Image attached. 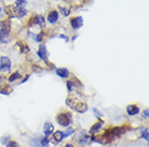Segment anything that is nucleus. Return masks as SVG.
I'll return each instance as SVG.
<instances>
[{
	"label": "nucleus",
	"instance_id": "6ab92c4d",
	"mask_svg": "<svg viewBox=\"0 0 149 147\" xmlns=\"http://www.w3.org/2000/svg\"><path fill=\"white\" fill-rule=\"evenodd\" d=\"M26 1L25 0H16V3H15V5H16V8H24L25 5H26Z\"/></svg>",
	"mask_w": 149,
	"mask_h": 147
},
{
	"label": "nucleus",
	"instance_id": "a211bd4d",
	"mask_svg": "<svg viewBox=\"0 0 149 147\" xmlns=\"http://www.w3.org/2000/svg\"><path fill=\"white\" fill-rule=\"evenodd\" d=\"M30 143H31V145L34 147H43L40 144V139H34V140H31Z\"/></svg>",
	"mask_w": 149,
	"mask_h": 147
},
{
	"label": "nucleus",
	"instance_id": "bb28decb",
	"mask_svg": "<svg viewBox=\"0 0 149 147\" xmlns=\"http://www.w3.org/2000/svg\"><path fill=\"white\" fill-rule=\"evenodd\" d=\"M54 37H57V38H61V39H64V40L66 41V42H68V41H69V38L66 37V36H64V34H57V36H54Z\"/></svg>",
	"mask_w": 149,
	"mask_h": 147
},
{
	"label": "nucleus",
	"instance_id": "4468645a",
	"mask_svg": "<svg viewBox=\"0 0 149 147\" xmlns=\"http://www.w3.org/2000/svg\"><path fill=\"white\" fill-rule=\"evenodd\" d=\"M13 5H9V7H6V13H7L10 17H14L15 16V10H13Z\"/></svg>",
	"mask_w": 149,
	"mask_h": 147
},
{
	"label": "nucleus",
	"instance_id": "6e6552de",
	"mask_svg": "<svg viewBox=\"0 0 149 147\" xmlns=\"http://www.w3.org/2000/svg\"><path fill=\"white\" fill-rule=\"evenodd\" d=\"M0 29H2L3 31H6L7 33H10V30H11V22L10 19H4L2 22L0 23Z\"/></svg>",
	"mask_w": 149,
	"mask_h": 147
},
{
	"label": "nucleus",
	"instance_id": "39448f33",
	"mask_svg": "<svg viewBox=\"0 0 149 147\" xmlns=\"http://www.w3.org/2000/svg\"><path fill=\"white\" fill-rule=\"evenodd\" d=\"M70 25L74 29H79V28H81L82 25H83V19H82L81 16L72 17V19H70Z\"/></svg>",
	"mask_w": 149,
	"mask_h": 147
},
{
	"label": "nucleus",
	"instance_id": "0eeeda50",
	"mask_svg": "<svg viewBox=\"0 0 149 147\" xmlns=\"http://www.w3.org/2000/svg\"><path fill=\"white\" fill-rule=\"evenodd\" d=\"M53 130H54V126L51 122H45V127H43V133H45V137L51 135L53 133Z\"/></svg>",
	"mask_w": 149,
	"mask_h": 147
},
{
	"label": "nucleus",
	"instance_id": "b1692460",
	"mask_svg": "<svg viewBox=\"0 0 149 147\" xmlns=\"http://www.w3.org/2000/svg\"><path fill=\"white\" fill-rule=\"evenodd\" d=\"M93 113L95 114V116H96V117H98V118L103 116V114H102L101 112H100V111L97 110V109H93Z\"/></svg>",
	"mask_w": 149,
	"mask_h": 147
},
{
	"label": "nucleus",
	"instance_id": "9b49d317",
	"mask_svg": "<svg viewBox=\"0 0 149 147\" xmlns=\"http://www.w3.org/2000/svg\"><path fill=\"white\" fill-rule=\"evenodd\" d=\"M26 14H27V11L25 10V8H19V9L16 8V10H15V16L22 19V17H24Z\"/></svg>",
	"mask_w": 149,
	"mask_h": 147
},
{
	"label": "nucleus",
	"instance_id": "f3484780",
	"mask_svg": "<svg viewBox=\"0 0 149 147\" xmlns=\"http://www.w3.org/2000/svg\"><path fill=\"white\" fill-rule=\"evenodd\" d=\"M19 78H21V74H19V72H14L12 75H10V77H9V82H11L12 83V82L19 80Z\"/></svg>",
	"mask_w": 149,
	"mask_h": 147
},
{
	"label": "nucleus",
	"instance_id": "c756f323",
	"mask_svg": "<svg viewBox=\"0 0 149 147\" xmlns=\"http://www.w3.org/2000/svg\"><path fill=\"white\" fill-rule=\"evenodd\" d=\"M143 115H144V117L148 118V110H145L143 112Z\"/></svg>",
	"mask_w": 149,
	"mask_h": 147
},
{
	"label": "nucleus",
	"instance_id": "c85d7f7f",
	"mask_svg": "<svg viewBox=\"0 0 149 147\" xmlns=\"http://www.w3.org/2000/svg\"><path fill=\"white\" fill-rule=\"evenodd\" d=\"M7 141H9V135H8V136H3V137L1 139V143H2V144H7Z\"/></svg>",
	"mask_w": 149,
	"mask_h": 147
},
{
	"label": "nucleus",
	"instance_id": "4be33fe9",
	"mask_svg": "<svg viewBox=\"0 0 149 147\" xmlns=\"http://www.w3.org/2000/svg\"><path fill=\"white\" fill-rule=\"evenodd\" d=\"M43 34H45L43 32H40L39 34H38V37L35 38V41H37V42H41L42 39H43Z\"/></svg>",
	"mask_w": 149,
	"mask_h": 147
},
{
	"label": "nucleus",
	"instance_id": "9d476101",
	"mask_svg": "<svg viewBox=\"0 0 149 147\" xmlns=\"http://www.w3.org/2000/svg\"><path fill=\"white\" fill-rule=\"evenodd\" d=\"M56 74L62 78H66L69 75V71L66 68H58V69H56Z\"/></svg>",
	"mask_w": 149,
	"mask_h": 147
},
{
	"label": "nucleus",
	"instance_id": "f03ea898",
	"mask_svg": "<svg viewBox=\"0 0 149 147\" xmlns=\"http://www.w3.org/2000/svg\"><path fill=\"white\" fill-rule=\"evenodd\" d=\"M56 122L63 127H68L71 122V115L68 113H61L56 116Z\"/></svg>",
	"mask_w": 149,
	"mask_h": 147
},
{
	"label": "nucleus",
	"instance_id": "5701e85b",
	"mask_svg": "<svg viewBox=\"0 0 149 147\" xmlns=\"http://www.w3.org/2000/svg\"><path fill=\"white\" fill-rule=\"evenodd\" d=\"M88 139H89V137H88V136H82L81 139H80V140H79V143L80 144H82V145H84V144L86 143V142H88Z\"/></svg>",
	"mask_w": 149,
	"mask_h": 147
},
{
	"label": "nucleus",
	"instance_id": "dca6fc26",
	"mask_svg": "<svg viewBox=\"0 0 149 147\" xmlns=\"http://www.w3.org/2000/svg\"><path fill=\"white\" fill-rule=\"evenodd\" d=\"M101 128H102V122H96L95 125L91 128V130H90V132L91 133H95V132H97L98 130H101Z\"/></svg>",
	"mask_w": 149,
	"mask_h": 147
},
{
	"label": "nucleus",
	"instance_id": "2f4dec72",
	"mask_svg": "<svg viewBox=\"0 0 149 147\" xmlns=\"http://www.w3.org/2000/svg\"><path fill=\"white\" fill-rule=\"evenodd\" d=\"M65 147H74V145H71V144H67Z\"/></svg>",
	"mask_w": 149,
	"mask_h": 147
},
{
	"label": "nucleus",
	"instance_id": "423d86ee",
	"mask_svg": "<svg viewBox=\"0 0 149 147\" xmlns=\"http://www.w3.org/2000/svg\"><path fill=\"white\" fill-rule=\"evenodd\" d=\"M48 21L50 24H55L57 21H58V12L55 11V10H53V11H51L50 13H49L48 15Z\"/></svg>",
	"mask_w": 149,
	"mask_h": 147
},
{
	"label": "nucleus",
	"instance_id": "ddd939ff",
	"mask_svg": "<svg viewBox=\"0 0 149 147\" xmlns=\"http://www.w3.org/2000/svg\"><path fill=\"white\" fill-rule=\"evenodd\" d=\"M8 36H9V33L3 31L2 29H0V43H7Z\"/></svg>",
	"mask_w": 149,
	"mask_h": 147
},
{
	"label": "nucleus",
	"instance_id": "f8f14e48",
	"mask_svg": "<svg viewBox=\"0 0 149 147\" xmlns=\"http://www.w3.org/2000/svg\"><path fill=\"white\" fill-rule=\"evenodd\" d=\"M13 91V88H12L11 86H3L2 88H0V93H2V95H10L11 92Z\"/></svg>",
	"mask_w": 149,
	"mask_h": 147
},
{
	"label": "nucleus",
	"instance_id": "aec40b11",
	"mask_svg": "<svg viewBox=\"0 0 149 147\" xmlns=\"http://www.w3.org/2000/svg\"><path fill=\"white\" fill-rule=\"evenodd\" d=\"M142 136L143 139L146 141L149 140V133H148V129H143L142 130Z\"/></svg>",
	"mask_w": 149,
	"mask_h": 147
},
{
	"label": "nucleus",
	"instance_id": "2eb2a0df",
	"mask_svg": "<svg viewBox=\"0 0 149 147\" xmlns=\"http://www.w3.org/2000/svg\"><path fill=\"white\" fill-rule=\"evenodd\" d=\"M54 139H55V141H57V142H61V141L63 140V139H65L64 137V133L62 132V131H56L55 133H54Z\"/></svg>",
	"mask_w": 149,
	"mask_h": 147
},
{
	"label": "nucleus",
	"instance_id": "1a4fd4ad",
	"mask_svg": "<svg viewBox=\"0 0 149 147\" xmlns=\"http://www.w3.org/2000/svg\"><path fill=\"white\" fill-rule=\"evenodd\" d=\"M127 112L130 116H134V115H136V114L139 113V109H138L137 105L132 104V105H129V106L127 107Z\"/></svg>",
	"mask_w": 149,
	"mask_h": 147
},
{
	"label": "nucleus",
	"instance_id": "393cba45",
	"mask_svg": "<svg viewBox=\"0 0 149 147\" xmlns=\"http://www.w3.org/2000/svg\"><path fill=\"white\" fill-rule=\"evenodd\" d=\"M60 9H61V12L64 14V16H67V15L70 13V11H69V10H67V9H64V8H60Z\"/></svg>",
	"mask_w": 149,
	"mask_h": 147
},
{
	"label": "nucleus",
	"instance_id": "7c9ffc66",
	"mask_svg": "<svg viewBox=\"0 0 149 147\" xmlns=\"http://www.w3.org/2000/svg\"><path fill=\"white\" fill-rule=\"evenodd\" d=\"M2 14H3V12H2V9L0 7V16H2Z\"/></svg>",
	"mask_w": 149,
	"mask_h": 147
},
{
	"label": "nucleus",
	"instance_id": "cd10ccee",
	"mask_svg": "<svg viewBox=\"0 0 149 147\" xmlns=\"http://www.w3.org/2000/svg\"><path fill=\"white\" fill-rule=\"evenodd\" d=\"M72 87H74V83H72L71 81L67 82V88H68V90H69V91H71V90H72Z\"/></svg>",
	"mask_w": 149,
	"mask_h": 147
},
{
	"label": "nucleus",
	"instance_id": "7ed1b4c3",
	"mask_svg": "<svg viewBox=\"0 0 149 147\" xmlns=\"http://www.w3.org/2000/svg\"><path fill=\"white\" fill-rule=\"evenodd\" d=\"M11 59L9 58V57L2 56L0 58V72H9L10 69H11Z\"/></svg>",
	"mask_w": 149,
	"mask_h": 147
},
{
	"label": "nucleus",
	"instance_id": "20e7f679",
	"mask_svg": "<svg viewBox=\"0 0 149 147\" xmlns=\"http://www.w3.org/2000/svg\"><path fill=\"white\" fill-rule=\"evenodd\" d=\"M38 56L40 57V59L42 60H45V61H48V58H49V52L47 49V46L45 44H40L39 46V49H38Z\"/></svg>",
	"mask_w": 149,
	"mask_h": 147
},
{
	"label": "nucleus",
	"instance_id": "412c9836",
	"mask_svg": "<svg viewBox=\"0 0 149 147\" xmlns=\"http://www.w3.org/2000/svg\"><path fill=\"white\" fill-rule=\"evenodd\" d=\"M74 132V129H71V128H68L65 132H63L64 133V137H66V136H69V135H71L72 133Z\"/></svg>",
	"mask_w": 149,
	"mask_h": 147
},
{
	"label": "nucleus",
	"instance_id": "a878e982",
	"mask_svg": "<svg viewBox=\"0 0 149 147\" xmlns=\"http://www.w3.org/2000/svg\"><path fill=\"white\" fill-rule=\"evenodd\" d=\"M7 147H17V143H16V142H13V141H11V142L7 143Z\"/></svg>",
	"mask_w": 149,
	"mask_h": 147
},
{
	"label": "nucleus",
	"instance_id": "f257e3e1",
	"mask_svg": "<svg viewBox=\"0 0 149 147\" xmlns=\"http://www.w3.org/2000/svg\"><path fill=\"white\" fill-rule=\"evenodd\" d=\"M66 103H67V105L72 109V110L77 111L78 113H86V111H88V105H86V103H82V102H79L77 99H72V98H69V99L66 100Z\"/></svg>",
	"mask_w": 149,
	"mask_h": 147
}]
</instances>
